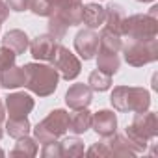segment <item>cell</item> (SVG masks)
Listing matches in <instances>:
<instances>
[{"label":"cell","instance_id":"d6a6232c","mask_svg":"<svg viewBox=\"0 0 158 158\" xmlns=\"http://www.w3.org/2000/svg\"><path fill=\"white\" fill-rule=\"evenodd\" d=\"M0 156H4V151H2V149H0Z\"/></svg>","mask_w":158,"mask_h":158},{"label":"cell","instance_id":"277c9868","mask_svg":"<svg viewBox=\"0 0 158 158\" xmlns=\"http://www.w3.org/2000/svg\"><path fill=\"white\" fill-rule=\"evenodd\" d=\"M158 6H152L149 13H136L125 19L123 35L128 39H152L158 35Z\"/></svg>","mask_w":158,"mask_h":158},{"label":"cell","instance_id":"f546056e","mask_svg":"<svg viewBox=\"0 0 158 158\" xmlns=\"http://www.w3.org/2000/svg\"><path fill=\"white\" fill-rule=\"evenodd\" d=\"M8 17H10V8H8L6 2H2V0H0V24H2Z\"/></svg>","mask_w":158,"mask_h":158},{"label":"cell","instance_id":"4316f807","mask_svg":"<svg viewBox=\"0 0 158 158\" xmlns=\"http://www.w3.org/2000/svg\"><path fill=\"white\" fill-rule=\"evenodd\" d=\"M43 156H63L61 152V143L60 141H48V143H43V151H41Z\"/></svg>","mask_w":158,"mask_h":158},{"label":"cell","instance_id":"e0dca14e","mask_svg":"<svg viewBox=\"0 0 158 158\" xmlns=\"http://www.w3.org/2000/svg\"><path fill=\"white\" fill-rule=\"evenodd\" d=\"M88 128H91V114L88 108L73 110L69 114V130L74 134H84Z\"/></svg>","mask_w":158,"mask_h":158},{"label":"cell","instance_id":"3957f363","mask_svg":"<svg viewBox=\"0 0 158 158\" xmlns=\"http://www.w3.org/2000/svg\"><path fill=\"white\" fill-rule=\"evenodd\" d=\"M112 106L117 112H132L139 114L149 110L151 95L143 88H130V86H117L112 91Z\"/></svg>","mask_w":158,"mask_h":158},{"label":"cell","instance_id":"1f68e13d","mask_svg":"<svg viewBox=\"0 0 158 158\" xmlns=\"http://www.w3.org/2000/svg\"><path fill=\"white\" fill-rule=\"evenodd\" d=\"M138 2H152V0H138Z\"/></svg>","mask_w":158,"mask_h":158},{"label":"cell","instance_id":"f1b7e54d","mask_svg":"<svg viewBox=\"0 0 158 158\" xmlns=\"http://www.w3.org/2000/svg\"><path fill=\"white\" fill-rule=\"evenodd\" d=\"M6 4L11 11H24L30 8V0H6Z\"/></svg>","mask_w":158,"mask_h":158},{"label":"cell","instance_id":"ffe728a7","mask_svg":"<svg viewBox=\"0 0 158 158\" xmlns=\"http://www.w3.org/2000/svg\"><path fill=\"white\" fill-rule=\"evenodd\" d=\"M10 154L11 156H35L37 154V143H35V139L28 138V134H26L23 138H17V143Z\"/></svg>","mask_w":158,"mask_h":158},{"label":"cell","instance_id":"7a4b0ae2","mask_svg":"<svg viewBox=\"0 0 158 158\" xmlns=\"http://www.w3.org/2000/svg\"><path fill=\"white\" fill-rule=\"evenodd\" d=\"M158 134V117L154 112H139L134 115L132 123L127 127L125 136L132 141L138 152H143L149 141H152Z\"/></svg>","mask_w":158,"mask_h":158},{"label":"cell","instance_id":"83f0119b","mask_svg":"<svg viewBox=\"0 0 158 158\" xmlns=\"http://www.w3.org/2000/svg\"><path fill=\"white\" fill-rule=\"evenodd\" d=\"M88 154L89 156H110V151H108V145H106V141H104V138H102V141H99V143H95L93 147H89L88 149Z\"/></svg>","mask_w":158,"mask_h":158},{"label":"cell","instance_id":"30bf717a","mask_svg":"<svg viewBox=\"0 0 158 158\" xmlns=\"http://www.w3.org/2000/svg\"><path fill=\"white\" fill-rule=\"evenodd\" d=\"M93 101V89L88 84H73L65 93V102L71 110L88 108Z\"/></svg>","mask_w":158,"mask_h":158},{"label":"cell","instance_id":"7402d4cb","mask_svg":"<svg viewBox=\"0 0 158 158\" xmlns=\"http://www.w3.org/2000/svg\"><path fill=\"white\" fill-rule=\"evenodd\" d=\"M88 86L93 89V91H106V89H110V86H112V76L110 74H106V73H102V71H99V69H95L91 74H89V78H88Z\"/></svg>","mask_w":158,"mask_h":158},{"label":"cell","instance_id":"7c38bea8","mask_svg":"<svg viewBox=\"0 0 158 158\" xmlns=\"http://www.w3.org/2000/svg\"><path fill=\"white\" fill-rule=\"evenodd\" d=\"M91 128L101 136L108 138L114 132H117V117L112 110H99L97 114H91Z\"/></svg>","mask_w":158,"mask_h":158},{"label":"cell","instance_id":"4fadbf2b","mask_svg":"<svg viewBox=\"0 0 158 158\" xmlns=\"http://www.w3.org/2000/svg\"><path fill=\"white\" fill-rule=\"evenodd\" d=\"M106 11V19H104V28L117 34V35H123V24H125V19H127V11L121 4H110L108 8H104Z\"/></svg>","mask_w":158,"mask_h":158},{"label":"cell","instance_id":"603a6c76","mask_svg":"<svg viewBox=\"0 0 158 158\" xmlns=\"http://www.w3.org/2000/svg\"><path fill=\"white\" fill-rule=\"evenodd\" d=\"M60 143H61L63 156H80V154H84V143L78 138H65Z\"/></svg>","mask_w":158,"mask_h":158},{"label":"cell","instance_id":"cb8c5ba5","mask_svg":"<svg viewBox=\"0 0 158 158\" xmlns=\"http://www.w3.org/2000/svg\"><path fill=\"white\" fill-rule=\"evenodd\" d=\"M67 24L58 17V15H50L48 17V34L56 39V41H61L67 34Z\"/></svg>","mask_w":158,"mask_h":158},{"label":"cell","instance_id":"8992f818","mask_svg":"<svg viewBox=\"0 0 158 158\" xmlns=\"http://www.w3.org/2000/svg\"><path fill=\"white\" fill-rule=\"evenodd\" d=\"M69 130V112L65 110H52L37 127L34 128L35 139L39 143H48L61 138Z\"/></svg>","mask_w":158,"mask_h":158},{"label":"cell","instance_id":"5bb4252c","mask_svg":"<svg viewBox=\"0 0 158 158\" xmlns=\"http://www.w3.org/2000/svg\"><path fill=\"white\" fill-rule=\"evenodd\" d=\"M21 86H24V69L23 67L11 65L8 69L0 71V88L15 89V88H21Z\"/></svg>","mask_w":158,"mask_h":158},{"label":"cell","instance_id":"44dd1931","mask_svg":"<svg viewBox=\"0 0 158 158\" xmlns=\"http://www.w3.org/2000/svg\"><path fill=\"white\" fill-rule=\"evenodd\" d=\"M121 47H123L121 35H117V34H114V32L102 28V32H101V35H99V48L110 50V52H119Z\"/></svg>","mask_w":158,"mask_h":158},{"label":"cell","instance_id":"2e32d148","mask_svg":"<svg viewBox=\"0 0 158 158\" xmlns=\"http://www.w3.org/2000/svg\"><path fill=\"white\" fill-rule=\"evenodd\" d=\"M119 65H121V60H119L117 52H110V50H102V48L97 50V69L99 71L114 76L119 71Z\"/></svg>","mask_w":158,"mask_h":158},{"label":"cell","instance_id":"8fae6325","mask_svg":"<svg viewBox=\"0 0 158 158\" xmlns=\"http://www.w3.org/2000/svg\"><path fill=\"white\" fill-rule=\"evenodd\" d=\"M58 45H60V41H56L50 34H41V35H37L35 39L30 41L28 48L32 50V56L35 60H39V61H50L52 56H54V52H56V48H58Z\"/></svg>","mask_w":158,"mask_h":158},{"label":"cell","instance_id":"6da1fadb","mask_svg":"<svg viewBox=\"0 0 158 158\" xmlns=\"http://www.w3.org/2000/svg\"><path fill=\"white\" fill-rule=\"evenodd\" d=\"M24 88L39 97H48L56 91L60 74L52 65L45 63H26L24 67Z\"/></svg>","mask_w":158,"mask_h":158},{"label":"cell","instance_id":"52a82bcc","mask_svg":"<svg viewBox=\"0 0 158 158\" xmlns=\"http://www.w3.org/2000/svg\"><path fill=\"white\" fill-rule=\"evenodd\" d=\"M50 63L63 80H74V78L80 74V69H82L80 60H78L69 48H65L63 45H58Z\"/></svg>","mask_w":158,"mask_h":158},{"label":"cell","instance_id":"d6986e66","mask_svg":"<svg viewBox=\"0 0 158 158\" xmlns=\"http://www.w3.org/2000/svg\"><path fill=\"white\" fill-rule=\"evenodd\" d=\"M30 128H32V125H30L28 117H10L8 123H6L8 134H10L11 138H15V139L26 136V134L30 132Z\"/></svg>","mask_w":158,"mask_h":158},{"label":"cell","instance_id":"ba28073f","mask_svg":"<svg viewBox=\"0 0 158 158\" xmlns=\"http://www.w3.org/2000/svg\"><path fill=\"white\" fill-rule=\"evenodd\" d=\"M74 50L78 52L82 60H91L95 58L97 50H99V34L93 28H86L80 30L74 35Z\"/></svg>","mask_w":158,"mask_h":158},{"label":"cell","instance_id":"9c48e42d","mask_svg":"<svg viewBox=\"0 0 158 158\" xmlns=\"http://www.w3.org/2000/svg\"><path fill=\"white\" fill-rule=\"evenodd\" d=\"M34 99L24 93V91H17V93H11L6 97V110L10 114V117H28V114L34 110Z\"/></svg>","mask_w":158,"mask_h":158},{"label":"cell","instance_id":"5b68a950","mask_svg":"<svg viewBox=\"0 0 158 158\" xmlns=\"http://www.w3.org/2000/svg\"><path fill=\"white\" fill-rule=\"evenodd\" d=\"M125 61L132 67H143L152 63L158 58V41L152 39H128L127 45L121 47Z\"/></svg>","mask_w":158,"mask_h":158},{"label":"cell","instance_id":"4dcf8cb0","mask_svg":"<svg viewBox=\"0 0 158 158\" xmlns=\"http://www.w3.org/2000/svg\"><path fill=\"white\" fill-rule=\"evenodd\" d=\"M4 117H6V112H4V102L0 101V123L4 121Z\"/></svg>","mask_w":158,"mask_h":158},{"label":"cell","instance_id":"ac0fdd59","mask_svg":"<svg viewBox=\"0 0 158 158\" xmlns=\"http://www.w3.org/2000/svg\"><path fill=\"white\" fill-rule=\"evenodd\" d=\"M2 45L8 47L10 50H13L15 54H23L30 47V39L23 30H10L2 39Z\"/></svg>","mask_w":158,"mask_h":158},{"label":"cell","instance_id":"484cf974","mask_svg":"<svg viewBox=\"0 0 158 158\" xmlns=\"http://www.w3.org/2000/svg\"><path fill=\"white\" fill-rule=\"evenodd\" d=\"M15 58H17V54L13 50H10L8 47L2 45V47H0V71L15 65Z\"/></svg>","mask_w":158,"mask_h":158},{"label":"cell","instance_id":"9a60e30c","mask_svg":"<svg viewBox=\"0 0 158 158\" xmlns=\"http://www.w3.org/2000/svg\"><path fill=\"white\" fill-rule=\"evenodd\" d=\"M104 19H106V11L102 6L99 4H86L82 8V23L88 26V28H99L104 24Z\"/></svg>","mask_w":158,"mask_h":158},{"label":"cell","instance_id":"836d02e7","mask_svg":"<svg viewBox=\"0 0 158 158\" xmlns=\"http://www.w3.org/2000/svg\"><path fill=\"white\" fill-rule=\"evenodd\" d=\"M0 28H2V24H0Z\"/></svg>","mask_w":158,"mask_h":158},{"label":"cell","instance_id":"d4e9b609","mask_svg":"<svg viewBox=\"0 0 158 158\" xmlns=\"http://www.w3.org/2000/svg\"><path fill=\"white\" fill-rule=\"evenodd\" d=\"M28 10H32V13L39 15V17H50L52 15L48 0H30V8Z\"/></svg>","mask_w":158,"mask_h":158}]
</instances>
